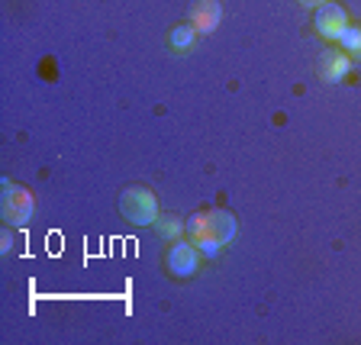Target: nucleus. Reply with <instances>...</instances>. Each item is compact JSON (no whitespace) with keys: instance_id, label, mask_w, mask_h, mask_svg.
<instances>
[{"instance_id":"obj_1","label":"nucleus","mask_w":361,"mask_h":345,"mask_svg":"<svg viewBox=\"0 0 361 345\" xmlns=\"http://www.w3.org/2000/svg\"><path fill=\"white\" fill-rule=\"evenodd\" d=\"M120 213L123 219H129L133 226H149L155 223L161 213H158V200L152 190L145 188H126L120 197Z\"/></svg>"},{"instance_id":"obj_2","label":"nucleus","mask_w":361,"mask_h":345,"mask_svg":"<svg viewBox=\"0 0 361 345\" xmlns=\"http://www.w3.org/2000/svg\"><path fill=\"white\" fill-rule=\"evenodd\" d=\"M4 207H0V213H4V219H7L10 226H16V229H23V226L32 219V210H36V200H32V194L26 188H20V184H13V181H4Z\"/></svg>"},{"instance_id":"obj_3","label":"nucleus","mask_w":361,"mask_h":345,"mask_svg":"<svg viewBox=\"0 0 361 345\" xmlns=\"http://www.w3.org/2000/svg\"><path fill=\"white\" fill-rule=\"evenodd\" d=\"M313 26L316 32L323 39H329V42H338V36L345 32L348 26V13L342 4H332V0H326V4H319L316 7V16H313Z\"/></svg>"},{"instance_id":"obj_4","label":"nucleus","mask_w":361,"mask_h":345,"mask_svg":"<svg viewBox=\"0 0 361 345\" xmlns=\"http://www.w3.org/2000/svg\"><path fill=\"white\" fill-rule=\"evenodd\" d=\"M200 248L194 242H178V246L168 252V271H171L174 278H190L200 265Z\"/></svg>"},{"instance_id":"obj_5","label":"nucleus","mask_w":361,"mask_h":345,"mask_svg":"<svg viewBox=\"0 0 361 345\" xmlns=\"http://www.w3.org/2000/svg\"><path fill=\"white\" fill-rule=\"evenodd\" d=\"M223 20L219 0H190V26L197 32H213Z\"/></svg>"},{"instance_id":"obj_6","label":"nucleus","mask_w":361,"mask_h":345,"mask_svg":"<svg viewBox=\"0 0 361 345\" xmlns=\"http://www.w3.org/2000/svg\"><path fill=\"white\" fill-rule=\"evenodd\" d=\"M348 71H352V59H348V52H338V49H323V55H319V78H323L326 84L342 81Z\"/></svg>"},{"instance_id":"obj_7","label":"nucleus","mask_w":361,"mask_h":345,"mask_svg":"<svg viewBox=\"0 0 361 345\" xmlns=\"http://www.w3.org/2000/svg\"><path fill=\"white\" fill-rule=\"evenodd\" d=\"M203 217H207V236H210V239H216L219 246H226V242L235 239V233H239V223H235L233 213L210 210V213H203Z\"/></svg>"},{"instance_id":"obj_8","label":"nucleus","mask_w":361,"mask_h":345,"mask_svg":"<svg viewBox=\"0 0 361 345\" xmlns=\"http://www.w3.org/2000/svg\"><path fill=\"white\" fill-rule=\"evenodd\" d=\"M194 39H197V30L188 23V26H174V32H171V39H168V42H171V49L184 52V49H190V45H194Z\"/></svg>"},{"instance_id":"obj_9","label":"nucleus","mask_w":361,"mask_h":345,"mask_svg":"<svg viewBox=\"0 0 361 345\" xmlns=\"http://www.w3.org/2000/svg\"><path fill=\"white\" fill-rule=\"evenodd\" d=\"M338 49H342V52L358 55V49H361V26H352V23H348L345 32L338 36Z\"/></svg>"},{"instance_id":"obj_10","label":"nucleus","mask_w":361,"mask_h":345,"mask_svg":"<svg viewBox=\"0 0 361 345\" xmlns=\"http://www.w3.org/2000/svg\"><path fill=\"white\" fill-rule=\"evenodd\" d=\"M158 233L165 236V239H174V236H180L184 229H188V223H180L178 217H158Z\"/></svg>"},{"instance_id":"obj_11","label":"nucleus","mask_w":361,"mask_h":345,"mask_svg":"<svg viewBox=\"0 0 361 345\" xmlns=\"http://www.w3.org/2000/svg\"><path fill=\"white\" fill-rule=\"evenodd\" d=\"M197 248H200V255L203 258H216L219 255V242L216 239H210V236H203V239H190Z\"/></svg>"},{"instance_id":"obj_12","label":"nucleus","mask_w":361,"mask_h":345,"mask_svg":"<svg viewBox=\"0 0 361 345\" xmlns=\"http://www.w3.org/2000/svg\"><path fill=\"white\" fill-rule=\"evenodd\" d=\"M303 7H319V4H326V0H300Z\"/></svg>"},{"instance_id":"obj_13","label":"nucleus","mask_w":361,"mask_h":345,"mask_svg":"<svg viewBox=\"0 0 361 345\" xmlns=\"http://www.w3.org/2000/svg\"><path fill=\"white\" fill-rule=\"evenodd\" d=\"M358 59H361V49H358Z\"/></svg>"}]
</instances>
